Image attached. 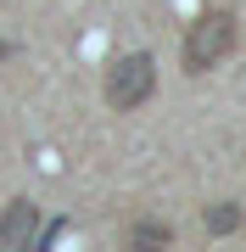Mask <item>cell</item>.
<instances>
[{
  "label": "cell",
  "mask_w": 246,
  "mask_h": 252,
  "mask_svg": "<svg viewBox=\"0 0 246 252\" xmlns=\"http://www.w3.org/2000/svg\"><path fill=\"white\" fill-rule=\"evenodd\" d=\"M235 51V11H201L185 34V73H207Z\"/></svg>",
  "instance_id": "2"
},
{
  "label": "cell",
  "mask_w": 246,
  "mask_h": 252,
  "mask_svg": "<svg viewBox=\"0 0 246 252\" xmlns=\"http://www.w3.org/2000/svg\"><path fill=\"white\" fill-rule=\"evenodd\" d=\"M129 247H140V252H151V247H173V224H168V219H140V224L129 230Z\"/></svg>",
  "instance_id": "4"
},
{
  "label": "cell",
  "mask_w": 246,
  "mask_h": 252,
  "mask_svg": "<svg viewBox=\"0 0 246 252\" xmlns=\"http://www.w3.org/2000/svg\"><path fill=\"white\" fill-rule=\"evenodd\" d=\"M151 90H157V56L151 51H129V56H118V62L107 67V107L112 112L146 107Z\"/></svg>",
  "instance_id": "1"
},
{
  "label": "cell",
  "mask_w": 246,
  "mask_h": 252,
  "mask_svg": "<svg viewBox=\"0 0 246 252\" xmlns=\"http://www.w3.org/2000/svg\"><path fill=\"white\" fill-rule=\"evenodd\" d=\"M39 235V207L28 196H11L6 213H0V252H17V247H34Z\"/></svg>",
  "instance_id": "3"
},
{
  "label": "cell",
  "mask_w": 246,
  "mask_h": 252,
  "mask_svg": "<svg viewBox=\"0 0 246 252\" xmlns=\"http://www.w3.org/2000/svg\"><path fill=\"white\" fill-rule=\"evenodd\" d=\"M201 224H207V235H229V230H241V207L235 202H213L201 213Z\"/></svg>",
  "instance_id": "5"
},
{
  "label": "cell",
  "mask_w": 246,
  "mask_h": 252,
  "mask_svg": "<svg viewBox=\"0 0 246 252\" xmlns=\"http://www.w3.org/2000/svg\"><path fill=\"white\" fill-rule=\"evenodd\" d=\"M6 56H17V45H11V39H0V62H6Z\"/></svg>",
  "instance_id": "6"
}]
</instances>
